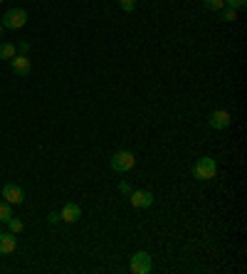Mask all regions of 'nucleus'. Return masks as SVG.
<instances>
[{
	"label": "nucleus",
	"instance_id": "obj_10",
	"mask_svg": "<svg viewBox=\"0 0 247 274\" xmlns=\"http://www.w3.org/2000/svg\"><path fill=\"white\" fill-rule=\"evenodd\" d=\"M60 217L62 222H77L82 217V208L77 203H64V208L60 210Z\"/></svg>",
	"mask_w": 247,
	"mask_h": 274
},
{
	"label": "nucleus",
	"instance_id": "obj_22",
	"mask_svg": "<svg viewBox=\"0 0 247 274\" xmlns=\"http://www.w3.org/2000/svg\"><path fill=\"white\" fill-rule=\"evenodd\" d=\"M0 3H5V0H0Z\"/></svg>",
	"mask_w": 247,
	"mask_h": 274
},
{
	"label": "nucleus",
	"instance_id": "obj_14",
	"mask_svg": "<svg viewBox=\"0 0 247 274\" xmlns=\"http://www.w3.org/2000/svg\"><path fill=\"white\" fill-rule=\"evenodd\" d=\"M220 15H222L225 23H235V20H237V10H235V8H222Z\"/></svg>",
	"mask_w": 247,
	"mask_h": 274
},
{
	"label": "nucleus",
	"instance_id": "obj_18",
	"mask_svg": "<svg viewBox=\"0 0 247 274\" xmlns=\"http://www.w3.org/2000/svg\"><path fill=\"white\" fill-rule=\"evenodd\" d=\"M47 222H50V225H57V222H62L60 213H55V210H52V213H47Z\"/></svg>",
	"mask_w": 247,
	"mask_h": 274
},
{
	"label": "nucleus",
	"instance_id": "obj_5",
	"mask_svg": "<svg viewBox=\"0 0 247 274\" xmlns=\"http://www.w3.org/2000/svg\"><path fill=\"white\" fill-rule=\"evenodd\" d=\"M129 269L134 274H149L154 269V262H151V254L149 252H136L134 257H131V264H129Z\"/></svg>",
	"mask_w": 247,
	"mask_h": 274
},
{
	"label": "nucleus",
	"instance_id": "obj_1",
	"mask_svg": "<svg viewBox=\"0 0 247 274\" xmlns=\"http://www.w3.org/2000/svg\"><path fill=\"white\" fill-rule=\"evenodd\" d=\"M25 23H28V13L23 8H10L0 18V25L8 28V30H20V28H25Z\"/></svg>",
	"mask_w": 247,
	"mask_h": 274
},
{
	"label": "nucleus",
	"instance_id": "obj_12",
	"mask_svg": "<svg viewBox=\"0 0 247 274\" xmlns=\"http://www.w3.org/2000/svg\"><path fill=\"white\" fill-rule=\"evenodd\" d=\"M15 57V45L13 42H3L0 45V60H13Z\"/></svg>",
	"mask_w": 247,
	"mask_h": 274
},
{
	"label": "nucleus",
	"instance_id": "obj_9",
	"mask_svg": "<svg viewBox=\"0 0 247 274\" xmlns=\"http://www.w3.org/2000/svg\"><path fill=\"white\" fill-rule=\"evenodd\" d=\"M15 247H18V235L0 230V254H13Z\"/></svg>",
	"mask_w": 247,
	"mask_h": 274
},
{
	"label": "nucleus",
	"instance_id": "obj_2",
	"mask_svg": "<svg viewBox=\"0 0 247 274\" xmlns=\"http://www.w3.org/2000/svg\"><path fill=\"white\" fill-rule=\"evenodd\" d=\"M215 173H217L215 158L203 156V158H198L195 166H193V176H195L198 181H210V178H215Z\"/></svg>",
	"mask_w": 247,
	"mask_h": 274
},
{
	"label": "nucleus",
	"instance_id": "obj_11",
	"mask_svg": "<svg viewBox=\"0 0 247 274\" xmlns=\"http://www.w3.org/2000/svg\"><path fill=\"white\" fill-rule=\"evenodd\" d=\"M5 225H8V227H10V232H15V235H20V232L25 230V222H23L20 217H15V215H13V217L5 222Z\"/></svg>",
	"mask_w": 247,
	"mask_h": 274
},
{
	"label": "nucleus",
	"instance_id": "obj_7",
	"mask_svg": "<svg viewBox=\"0 0 247 274\" xmlns=\"http://www.w3.org/2000/svg\"><path fill=\"white\" fill-rule=\"evenodd\" d=\"M10 69H13L18 77H30L32 64H30V60H28V55H15V57L10 60Z\"/></svg>",
	"mask_w": 247,
	"mask_h": 274
},
{
	"label": "nucleus",
	"instance_id": "obj_15",
	"mask_svg": "<svg viewBox=\"0 0 247 274\" xmlns=\"http://www.w3.org/2000/svg\"><path fill=\"white\" fill-rule=\"evenodd\" d=\"M205 10H213V13H220L225 8V0H203Z\"/></svg>",
	"mask_w": 247,
	"mask_h": 274
},
{
	"label": "nucleus",
	"instance_id": "obj_16",
	"mask_svg": "<svg viewBox=\"0 0 247 274\" xmlns=\"http://www.w3.org/2000/svg\"><path fill=\"white\" fill-rule=\"evenodd\" d=\"M116 3H119V8L124 13H134L136 10V0H116Z\"/></svg>",
	"mask_w": 247,
	"mask_h": 274
},
{
	"label": "nucleus",
	"instance_id": "obj_3",
	"mask_svg": "<svg viewBox=\"0 0 247 274\" xmlns=\"http://www.w3.org/2000/svg\"><path fill=\"white\" fill-rule=\"evenodd\" d=\"M109 166H111V171H116V173H129V171L136 166V158H134L131 151H116L109 158Z\"/></svg>",
	"mask_w": 247,
	"mask_h": 274
},
{
	"label": "nucleus",
	"instance_id": "obj_13",
	"mask_svg": "<svg viewBox=\"0 0 247 274\" xmlns=\"http://www.w3.org/2000/svg\"><path fill=\"white\" fill-rule=\"evenodd\" d=\"M10 217H13V205L3 200V203H0V222H8Z\"/></svg>",
	"mask_w": 247,
	"mask_h": 274
},
{
	"label": "nucleus",
	"instance_id": "obj_4",
	"mask_svg": "<svg viewBox=\"0 0 247 274\" xmlns=\"http://www.w3.org/2000/svg\"><path fill=\"white\" fill-rule=\"evenodd\" d=\"M0 195H3V200L10 203V205H23V203H25V190H23L20 185H15V183H5L3 190H0Z\"/></svg>",
	"mask_w": 247,
	"mask_h": 274
},
{
	"label": "nucleus",
	"instance_id": "obj_19",
	"mask_svg": "<svg viewBox=\"0 0 247 274\" xmlns=\"http://www.w3.org/2000/svg\"><path fill=\"white\" fill-rule=\"evenodd\" d=\"M28 50H30V42H20V45H18V52H20V55H28Z\"/></svg>",
	"mask_w": 247,
	"mask_h": 274
},
{
	"label": "nucleus",
	"instance_id": "obj_17",
	"mask_svg": "<svg viewBox=\"0 0 247 274\" xmlns=\"http://www.w3.org/2000/svg\"><path fill=\"white\" fill-rule=\"evenodd\" d=\"M225 5H227V8L240 10V8H245V5H247V0H225Z\"/></svg>",
	"mask_w": 247,
	"mask_h": 274
},
{
	"label": "nucleus",
	"instance_id": "obj_6",
	"mask_svg": "<svg viewBox=\"0 0 247 274\" xmlns=\"http://www.w3.org/2000/svg\"><path fill=\"white\" fill-rule=\"evenodd\" d=\"M129 203H131V208H139V210L151 208L154 205V193L151 190H131L129 193Z\"/></svg>",
	"mask_w": 247,
	"mask_h": 274
},
{
	"label": "nucleus",
	"instance_id": "obj_21",
	"mask_svg": "<svg viewBox=\"0 0 247 274\" xmlns=\"http://www.w3.org/2000/svg\"><path fill=\"white\" fill-rule=\"evenodd\" d=\"M0 35H3V25H0Z\"/></svg>",
	"mask_w": 247,
	"mask_h": 274
},
{
	"label": "nucleus",
	"instance_id": "obj_8",
	"mask_svg": "<svg viewBox=\"0 0 247 274\" xmlns=\"http://www.w3.org/2000/svg\"><path fill=\"white\" fill-rule=\"evenodd\" d=\"M232 121V116H230V111H225V109H217L210 114V119H208V126L210 128H215V131H222V128H227Z\"/></svg>",
	"mask_w": 247,
	"mask_h": 274
},
{
	"label": "nucleus",
	"instance_id": "obj_20",
	"mask_svg": "<svg viewBox=\"0 0 247 274\" xmlns=\"http://www.w3.org/2000/svg\"><path fill=\"white\" fill-rule=\"evenodd\" d=\"M119 190H121L124 195H129V193H131V185H129L126 181H121V183H119Z\"/></svg>",
	"mask_w": 247,
	"mask_h": 274
}]
</instances>
